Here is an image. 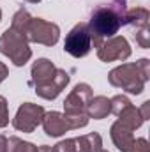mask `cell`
I'll return each instance as SVG.
<instances>
[{
    "label": "cell",
    "mask_w": 150,
    "mask_h": 152,
    "mask_svg": "<svg viewBox=\"0 0 150 152\" xmlns=\"http://www.w3.org/2000/svg\"><path fill=\"white\" fill-rule=\"evenodd\" d=\"M7 76H9V69H7V66H5L4 62H0V83H2Z\"/></svg>",
    "instance_id": "484cf974"
},
{
    "label": "cell",
    "mask_w": 150,
    "mask_h": 152,
    "mask_svg": "<svg viewBox=\"0 0 150 152\" xmlns=\"http://www.w3.org/2000/svg\"><path fill=\"white\" fill-rule=\"evenodd\" d=\"M44 117V108L34 103H23L12 118V127L20 133H32L41 126Z\"/></svg>",
    "instance_id": "8992f818"
},
{
    "label": "cell",
    "mask_w": 150,
    "mask_h": 152,
    "mask_svg": "<svg viewBox=\"0 0 150 152\" xmlns=\"http://www.w3.org/2000/svg\"><path fill=\"white\" fill-rule=\"evenodd\" d=\"M94 96L88 83H78L64 101V113H85V106Z\"/></svg>",
    "instance_id": "ba28073f"
},
{
    "label": "cell",
    "mask_w": 150,
    "mask_h": 152,
    "mask_svg": "<svg viewBox=\"0 0 150 152\" xmlns=\"http://www.w3.org/2000/svg\"><path fill=\"white\" fill-rule=\"evenodd\" d=\"M27 39H28V42L55 46L60 39V27L57 23L46 21L42 18H32L28 32H27Z\"/></svg>",
    "instance_id": "5b68a950"
},
{
    "label": "cell",
    "mask_w": 150,
    "mask_h": 152,
    "mask_svg": "<svg viewBox=\"0 0 150 152\" xmlns=\"http://www.w3.org/2000/svg\"><path fill=\"white\" fill-rule=\"evenodd\" d=\"M69 81H71V76H69V73H67L66 69H57L55 75H53V78H51L48 83L36 87V94H37L39 97L46 99V101H53V99H57V97L60 96V92L69 85Z\"/></svg>",
    "instance_id": "9c48e42d"
},
{
    "label": "cell",
    "mask_w": 150,
    "mask_h": 152,
    "mask_svg": "<svg viewBox=\"0 0 150 152\" xmlns=\"http://www.w3.org/2000/svg\"><path fill=\"white\" fill-rule=\"evenodd\" d=\"M30 21H32V16H30V12H28L25 7H21V9H18V11L14 12V16H12V21H11V28H12L14 32L21 34L23 37H27V32H28ZM27 41H28V39H27Z\"/></svg>",
    "instance_id": "2e32d148"
},
{
    "label": "cell",
    "mask_w": 150,
    "mask_h": 152,
    "mask_svg": "<svg viewBox=\"0 0 150 152\" xmlns=\"http://www.w3.org/2000/svg\"><path fill=\"white\" fill-rule=\"evenodd\" d=\"M99 149H103V138L95 131L74 138V152H97Z\"/></svg>",
    "instance_id": "5bb4252c"
},
{
    "label": "cell",
    "mask_w": 150,
    "mask_h": 152,
    "mask_svg": "<svg viewBox=\"0 0 150 152\" xmlns=\"http://www.w3.org/2000/svg\"><path fill=\"white\" fill-rule=\"evenodd\" d=\"M41 124H42L44 133L51 138H58V136L66 134L67 131H71L64 113H60V112H44Z\"/></svg>",
    "instance_id": "30bf717a"
},
{
    "label": "cell",
    "mask_w": 150,
    "mask_h": 152,
    "mask_svg": "<svg viewBox=\"0 0 150 152\" xmlns=\"http://www.w3.org/2000/svg\"><path fill=\"white\" fill-rule=\"evenodd\" d=\"M53 152H74V138L60 140V142L53 147Z\"/></svg>",
    "instance_id": "603a6c76"
},
{
    "label": "cell",
    "mask_w": 150,
    "mask_h": 152,
    "mask_svg": "<svg viewBox=\"0 0 150 152\" xmlns=\"http://www.w3.org/2000/svg\"><path fill=\"white\" fill-rule=\"evenodd\" d=\"M7 152H37V147L18 136H11L7 140Z\"/></svg>",
    "instance_id": "ac0fdd59"
},
{
    "label": "cell",
    "mask_w": 150,
    "mask_h": 152,
    "mask_svg": "<svg viewBox=\"0 0 150 152\" xmlns=\"http://www.w3.org/2000/svg\"><path fill=\"white\" fill-rule=\"evenodd\" d=\"M0 152H7V138L0 134Z\"/></svg>",
    "instance_id": "4316f807"
},
{
    "label": "cell",
    "mask_w": 150,
    "mask_h": 152,
    "mask_svg": "<svg viewBox=\"0 0 150 152\" xmlns=\"http://www.w3.org/2000/svg\"><path fill=\"white\" fill-rule=\"evenodd\" d=\"M110 104H111V113H115L117 117L120 115V112H124L127 106H131L133 103L129 101V97L127 96H122V94H118V96H115L110 99Z\"/></svg>",
    "instance_id": "ffe728a7"
},
{
    "label": "cell",
    "mask_w": 150,
    "mask_h": 152,
    "mask_svg": "<svg viewBox=\"0 0 150 152\" xmlns=\"http://www.w3.org/2000/svg\"><path fill=\"white\" fill-rule=\"evenodd\" d=\"M64 117H66V120H67V124H69L71 129L85 127L88 124V120H90L87 117V113H64Z\"/></svg>",
    "instance_id": "d6986e66"
},
{
    "label": "cell",
    "mask_w": 150,
    "mask_h": 152,
    "mask_svg": "<svg viewBox=\"0 0 150 152\" xmlns=\"http://www.w3.org/2000/svg\"><path fill=\"white\" fill-rule=\"evenodd\" d=\"M9 124V104L4 96H0V127H5Z\"/></svg>",
    "instance_id": "7402d4cb"
},
{
    "label": "cell",
    "mask_w": 150,
    "mask_h": 152,
    "mask_svg": "<svg viewBox=\"0 0 150 152\" xmlns=\"http://www.w3.org/2000/svg\"><path fill=\"white\" fill-rule=\"evenodd\" d=\"M134 131L129 129L125 124H122L120 120L113 122L111 127H110V136H111V142L115 143V147L120 152H127L133 143H134Z\"/></svg>",
    "instance_id": "8fae6325"
},
{
    "label": "cell",
    "mask_w": 150,
    "mask_h": 152,
    "mask_svg": "<svg viewBox=\"0 0 150 152\" xmlns=\"http://www.w3.org/2000/svg\"><path fill=\"white\" fill-rule=\"evenodd\" d=\"M138 110H140V113L143 117V120H149L150 118V101H145L141 104V108H138Z\"/></svg>",
    "instance_id": "d4e9b609"
},
{
    "label": "cell",
    "mask_w": 150,
    "mask_h": 152,
    "mask_svg": "<svg viewBox=\"0 0 150 152\" xmlns=\"http://www.w3.org/2000/svg\"><path fill=\"white\" fill-rule=\"evenodd\" d=\"M134 39H136V42H138L141 48L149 50V48H150V28H149V27H141V28H136Z\"/></svg>",
    "instance_id": "44dd1931"
},
{
    "label": "cell",
    "mask_w": 150,
    "mask_h": 152,
    "mask_svg": "<svg viewBox=\"0 0 150 152\" xmlns=\"http://www.w3.org/2000/svg\"><path fill=\"white\" fill-rule=\"evenodd\" d=\"M127 152H150L149 142H147L145 138H134L133 147H131Z\"/></svg>",
    "instance_id": "cb8c5ba5"
},
{
    "label": "cell",
    "mask_w": 150,
    "mask_h": 152,
    "mask_svg": "<svg viewBox=\"0 0 150 152\" xmlns=\"http://www.w3.org/2000/svg\"><path fill=\"white\" fill-rule=\"evenodd\" d=\"M97 50V57L103 62H115V60H127L131 57V46L129 41L124 36H113L106 39Z\"/></svg>",
    "instance_id": "52a82bcc"
},
{
    "label": "cell",
    "mask_w": 150,
    "mask_h": 152,
    "mask_svg": "<svg viewBox=\"0 0 150 152\" xmlns=\"http://www.w3.org/2000/svg\"><path fill=\"white\" fill-rule=\"evenodd\" d=\"M0 53L5 55L18 67L25 66L32 58V50L28 46L27 37H23L21 34L14 32L12 28H7L0 36Z\"/></svg>",
    "instance_id": "3957f363"
},
{
    "label": "cell",
    "mask_w": 150,
    "mask_h": 152,
    "mask_svg": "<svg viewBox=\"0 0 150 152\" xmlns=\"http://www.w3.org/2000/svg\"><path fill=\"white\" fill-rule=\"evenodd\" d=\"M37 152H53V147H50V145H41V147H37Z\"/></svg>",
    "instance_id": "83f0119b"
},
{
    "label": "cell",
    "mask_w": 150,
    "mask_h": 152,
    "mask_svg": "<svg viewBox=\"0 0 150 152\" xmlns=\"http://www.w3.org/2000/svg\"><path fill=\"white\" fill-rule=\"evenodd\" d=\"M150 78V60L149 58H140L136 64L127 62L118 67H115L108 75L110 85L122 88L129 94H141L145 88V83Z\"/></svg>",
    "instance_id": "7a4b0ae2"
},
{
    "label": "cell",
    "mask_w": 150,
    "mask_h": 152,
    "mask_svg": "<svg viewBox=\"0 0 150 152\" xmlns=\"http://www.w3.org/2000/svg\"><path fill=\"white\" fill-rule=\"evenodd\" d=\"M150 12L145 7H133L127 9L125 14V25H131L133 28H141V27H149Z\"/></svg>",
    "instance_id": "9a60e30c"
},
{
    "label": "cell",
    "mask_w": 150,
    "mask_h": 152,
    "mask_svg": "<svg viewBox=\"0 0 150 152\" xmlns=\"http://www.w3.org/2000/svg\"><path fill=\"white\" fill-rule=\"evenodd\" d=\"M55 71H57V67L53 66L51 60H48V58H37L32 64V69H30V76H32L30 78V85L36 88L39 85L48 83L53 78Z\"/></svg>",
    "instance_id": "7c38bea8"
},
{
    "label": "cell",
    "mask_w": 150,
    "mask_h": 152,
    "mask_svg": "<svg viewBox=\"0 0 150 152\" xmlns=\"http://www.w3.org/2000/svg\"><path fill=\"white\" fill-rule=\"evenodd\" d=\"M0 21H2V9H0Z\"/></svg>",
    "instance_id": "4dcf8cb0"
},
{
    "label": "cell",
    "mask_w": 150,
    "mask_h": 152,
    "mask_svg": "<svg viewBox=\"0 0 150 152\" xmlns=\"http://www.w3.org/2000/svg\"><path fill=\"white\" fill-rule=\"evenodd\" d=\"M118 120L122 122V124H125L129 129H133V131H136V129H140L141 126H143V117L140 113V110L136 108V106H127L124 112H120L118 115Z\"/></svg>",
    "instance_id": "e0dca14e"
},
{
    "label": "cell",
    "mask_w": 150,
    "mask_h": 152,
    "mask_svg": "<svg viewBox=\"0 0 150 152\" xmlns=\"http://www.w3.org/2000/svg\"><path fill=\"white\" fill-rule=\"evenodd\" d=\"M25 2H30V4H39L41 0H25Z\"/></svg>",
    "instance_id": "f1b7e54d"
},
{
    "label": "cell",
    "mask_w": 150,
    "mask_h": 152,
    "mask_svg": "<svg viewBox=\"0 0 150 152\" xmlns=\"http://www.w3.org/2000/svg\"><path fill=\"white\" fill-rule=\"evenodd\" d=\"M97 152H108V151H104V149H99V151H97Z\"/></svg>",
    "instance_id": "f546056e"
},
{
    "label": "cell",
    "mask_w": 150,
    "mask_h": 152,
    "mask_svg": "<svg viewBox=\"0 0 150 152\" xmlns=\"http://www.w3.org/2000/svg\"><path fill=\"white\" fill-rule=\"evenodd\" d=\"M85 113L88 118H94V120H101V118H106L108 115L111 113V104H110V99L106 96H92L90 101L87 103L85 106Z\"/></svg>",
    "instance_id": "4fadbf2b"
},
{
    "label": "cell",
    "mask_w": 150,
    "mask_h": 152,
    "mask_svg": "<svg viewBox=\"0 0 150 152\" xmlns=\"http://www.w3.org/2000/svg\"><path fill=\"white\" fill-rule=\"evenodd\" d=\"M125 14H127L125 0H111V4L108 5L95 7L87 23L92 46L99 48L106 39L117 36L120 27L125 25Z\"/></svg>",
    "instance_id": "6da1fadb"
},
{
    "label": "cell",
    "mask_w": 150,
    "mask_h": 152,
    "mask_svg": "<svg viewBox=\"0 0 150 152\" xmlns=\"http://www.w3.org/2000/svg\"><path fill=\"white\" fill-rule=\"evenodd\" d=\"M90 50H92V39H90V32H88V25L87 23L74 25L69 30V34L66 36L64 51L74 58H83L90 53Z\"/></svg>",
    "instance_id": "277c9868"
}]
</instances>
